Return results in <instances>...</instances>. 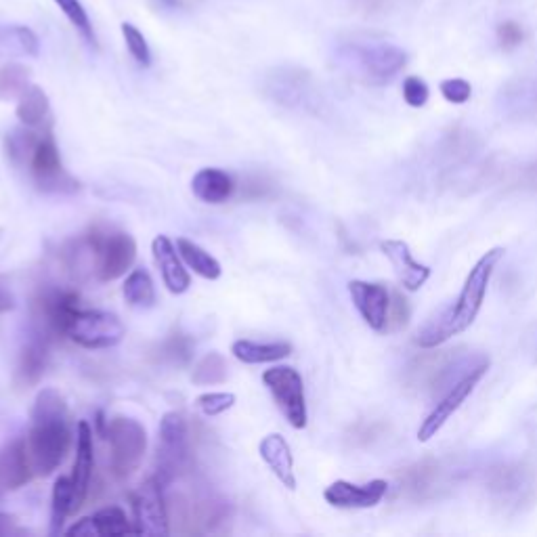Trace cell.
Listing matches in <instances>:
<instances>
[{
    "mask_svg": "<svg viewBox=\"0 0 537 537\" xmlns=\"http://www.w3.org/2000/svg\"><path fill=\"white\" fill-rule=\"evenodd\" d=\"M30 418L26 447L34 477H51L68 458L74 443V424L66 397L55 389H42L34 399Z\"/></svg>",
    "mask_w": 537,
    "mask_h": 537,
    "instance_id": "6da1fadb",
    "label": "cell"
},
{
    "mask_svg": "<svg viewBox=\"0 0 537 537\" xmlns=\"http://www.w3.org/2000/svg\"><path fill=\"white\" fill-rule=\"evenodd\" d=\"M504 248H491L485 252L477 265L466 275V282L454 303L443 307L433 317H428L426 324L418 330L416 345L420 349H439L449 338H454L468 330L483 307L491 275L504 259Z\"/></svg>",
    "mask_w": 537,
    "mask_h": 537,
    "instance_id": "7a4b0ae2",
    "label": "cell"
},
{
    "mask_svg": "<svg viewBox=\"0 0 537 537\" xmlns=\"http://www.w3.org/2000/svg\"><path fill=\"white\" fill-rule=\"evenodd\" d=\"M338 57L363 82L382 87L407 66V53L393 42L376 38H349L340 42Z\"/></svg>",
    "mask_w": 537,
    "mask_h": 537,
    "instance_id": "3957f363",
    "label": "cell"
},
{
    "mask_svg": "<svg viewBox=\"0 0 537 537\" xmlns=\"http://www.w3.org/2000/svg\"><path fill=\"white\" fill-rule=\"evenodd\" d=\"M414 357L405 368V384L420 395H439L445 393L472 363L464 349H424Z\"/></svg>",
    "mask_w": 537,
    "mask_h": 537,
    "instance_id": "277c9868",
    "label": "cell"
},
{
    "mask_svg": "<svg viewBox=\"0 0 537 537\" xmlns=\"http://www.w3.org/2000/svg\"><path fill=\"white\" fill-rule=\"evenodd\" d=\"M80 294L72 288L40 286L32 296V324L38 338L47 340L49 345L55 340L68 338L70 326L80 311Z\"/></svg>",
    "mask_w": 537,
    "mask_h": 537,
    "instance_id": "5b68a950",
    "label": "cell"
},
{
    "mask_svg": "<svg viewBox=\"0 0 537 537\" xmlns=\"http://www.w3.org/2000/svg\"><path fill=\"white\" fill-rule=\"evenodd\" d=\"M491 502L506 512H519L537 500V472L525 462L496 464L485 472Z\"/></svg>",
    "mask_w": 537,
    "mask_h": 537,
    "instance_id": "8992f818",
    "label": "cell"
},
{
    "mask_svg": "<svg viewBox=\"0 0 537 537\" xmlns=\"http://www.w3.org/2000/svg\"><path fill=\"white\" fill-rule=\"evenodd\" d=\"M103 439L110 443V470L118 481H126L141 466L147 451L145 426L131 416L107 420Z\"/></svg>",
    "mask_w": 537,
    "mask_h": 537,
    "instance_id": "52a82bcc",
    "label": "cell"
},
{
    "mask_svg": "<svg viewBox=\"0 0 537 537\" xmlns=\"http://www.w3.org/2000/svg\"><path fill=\"white\" fill-rule=\"evenodd\" d=\"M87 235L95 250V277L99 282H114L135 265L137 242L131 233L95 225Z\"/></svg>",
    "mask_w": 537,
    "mask_h": 537,
    "instance_id": "ba28073f",
    "label": "cell"
},
{
    "mask_svg": "<svg viewBox=\"0 0 537 537\" xmlns=\"http://www.w3.org/2000/svg\"><path fill=\"white\" fill-rule=\"evenodd\" d=\"M191 464V445L187 420L179 412H168L162 416L158 431V456L156 477L162 485H168L177 477L185 475Z\"/></svg>",
    "mask_w": 537,
    "mask_h": 537,
    "instance_id": "9c48e42d",
    "label": "cell"
},
{
    "mask_svg": "<svg viewBox=\"0 0 537 537\" xmlns=\"http://www.w3.org/2000/svg\"><path fill=\"white\" fill-rule=\"evenodd\" d=\"M489 365H491L489 357L479 355L475 359V363H472L470 368L441 395V399L437 401V405L433 407L431 414H428L422 420V424L418 428V441L420 443L431 441L441 431V428L445 426V422L460 410L462 403L472 395V391L477 389V384L489 372Z\"/></svg>",
    "mask_w": 537,
    "mask_h": 537,
    "instance_id": "30bf717a",
    "label": "cell"
},
{
    "mask_svg": "<svg viewBox=\"0 0 537 537\" xmlns=\"http://www.w3.org/2000/svg\"><path fill=\"white\" fill-rule=\"evenodd\" d=\"M28 173L42 193H59V196H72L80 189V183L63 168L59 147L51 133V126L42 131V137L34 149L28 164Z\"/></svg>",
    "mask_w": 537,
    "mask_h": 537,
    "instance_id": "8fae6325",
    "label": "cell"
},
{
    "mask_svg": "<svg viewBox=\"0 0 537 537\" xmlns=\"http://www.w3.org/2000/svg\"><path fill=\"white\" fill-rule=\"evenodd\" d=\"M263 382L267 384L275 405L284 414L288 424L298 428V431L305 428L309 422V412L305 399V382L298 370L290 368V365H275V368L263 374Z\"/></svg>",
    "mask_w": 537,
    "mask_h": 537,
    "instance_id": "7c38bea8",
    "label": "cell"
},
{
    "mask_svg": "<svg viewBox=\"0 0 537 537\" xmlns=\"http://www.w3.org/2000/svg\"><path fill=\"white\" fill-rule=\"evenodd\" d=\"M395 479L399 498L414 504L433 502L447 489V475L435 458H424L403 466L395 472Z\"/></svg>",
    "mask_w": 537,
    "mask_h": 537,
    "instance_id": "4fadbf2b",
    "label": "cell"
},
{
    "mask_svg": "<svg viewBox=\"0 0 537 537\" xmlns=\"http://www.w3.org/2000/svg\"><path fill=\"white\" fill-rule=\"evenodd\" d=\"M68 338L84 349H112L122 342L124 326L114 313L80 309L72 321Z\"/></svg>",
    "mask_w": 537,
    "mask_h": 537,
    "instance_id": "5bb4252c",
    "label": "cell"
},
{
    "mask_svg": "<svg viewBox=\"0 0 537 537\" xmlns=\"http://www.w3.org/2000/svg\"><path fill=\"white\" fill-rule=\"evenodd\" d=\"M158 477L147 479L131 493V506L135 514V529L145 535H166L170 533L166 498Z\"/></svg>",
    "mask_w": 537,
    "mask_h": 537,
    "instance_id": "9a60e30c",
    "label": "cell"
},
{
    "mask_svg": "<svg viewBox=\"0 0 537 537\" xmlns=\"http://www.w3.org/2000/svg\"><path fill=\"white\" fill-rule=\"evenodd\" d=\"M265 91L275 103L288 107H311L317 103V89L309 72L298 68H277L265 80Z\"/></svg>",
    "mask_w": 537,
    "mask_h": 537,
    "instance_id": "2e32d148",
    "label": "cell"
},
{
    "mask_svg": "<svg viewBox=\"0 0 537 537\" xmlns=\"http://www.w3.org/2000/svg\"><path fill=\"white\" fill-rule=\"evenodd\" d=\"M349 294L353 305L374 332L386 334V324H389V309H391V292L382 284L363 282V279H353L349 284Z\"/></svg>",
    "mask_w": 537,
    "mask_h": 537,
    "instance_id": "e0dca14e",
    "label": "cell"
},
{
    "mask_svg": "<svg viewBox=\"0 0 537 537\" xmlns=\"http://www.w3.org/2000/svg\"><path fill=\"white\" fill-rule=\"evenodd\" d=\"M95 472V443H93V426L87 420L78 422L76 433V462L72 470L74 481V512H78L84 502L89 500V491Z\"/></svg>",
    "mask_w": 537,
    "mask_h": 537,
    "instance_id": "ac0fdd59",
    "label": "cell"
},
{
    "mask_svg": "<svg viewBox=\"0 0 537 537\" xmlns=\"http://www.w3.org/2000/svg\"><path fill=\"white\" fill-rule=\"evenodd\" d=\"M386 493H389V483L382 479H374L365 485H355L349 481H334L326 487L324 498L334 508H347V510H361V508H374L378 506Z\"/></svg>",
    "mask_w": 537,
    "mask_h": 537,
    "instance_id": "d6986e66",
    "label": "cell"
},
{
    "mask_svg": "<svg viewBox=\"0 0 537 537\" xmlns=\"http://www.w3.org/2000/svg\"><path fill=\"white\" fill-rule=\"evenodd\" d=\"M34 479L26 437H15L0 449V493H11Z\"/></svg>",
    "mask_w": 537,
    "mask_h": 537,
    "instance_id": "ffe728a7",
    "label": "cell"
},
{
    "mask_svg": "<svg viewBox=\"0 0 537 537\" xmlns=\"http://www.w3.org/2000/svg\"><path fill=\"white\" fill-rule=\"evenodd\" d=\"M380 250L386 259L391 261L399 282L403 284L405 290L418 292L428 282V277H431V267L416 261L412 248L403 240H384L380 244Z\"/></svg>",
    "mask_w": 537,
    "mask_h": 537,
    "instance_id": "44dd1931",
    "label": "cell"
},
{
    "mask_svg": "<svg viewBox=\"0 0 537 537\" xmlns=\"http://www.w3.org/2000/svg\"><path fill=\"white\" fill-rule=\"evenodd\" d=\"M154 261L162 273V282L170 294H183L191 286V277L183 265L177 246L166 235H158L152 242Z\"/></svg>",
    "mask_w": 537,
    "mask_h": 537,
    "instance_id": "7402d4cb",
    "label": "cell"
},
{
    "mask_svg": "<svg viewBox=\"0 0 537 537\" xmlns=\"http://www.w3.org/2000/svg\"><path fill=\"white\" fill-rule=\"evenodd\" d=\"M49 365V342L34 336L28 345L21 347L15 374H13V384L17 386V391H28L32 386H36L42 376L47 372Z\"/></svg>",
    "mask_w": 537,
    "mask_h": 537,
    "instance_id": "603a6c76",
    "label": "cell"
},
{
    "mask_svg": "<svg viewBox=\"0 0 537 537\" xmlns=\"http://www.w3.org/2000/svg\"><path fill=\"white\" fill-rule=\"evenodd\" d=\"M259 454L265 460V464L271 468L273 475L284 483L290 491L296 489V475H294V458L288 441L282 435H267L261 445Z\"/></svg>",
    "mask_w": 537,
    "mask_h": 537,
    "instance_id": "cb8c5ba5",
    "label": "cell"
},
{
    "mask_svg": "<svg viewBox=\"0 0 537 537\" xmlns=\"http://www.w3.org/2000/svg\"><path fill=\"white\" fill-rule=\"evenodd\" d=\"M191 191L206 204H223L233 196L235 181L221 168H202L191 181Z\"/></svg>",
    "mask_w": 537,
    "mask_h": 537,
    "instance_id": "d4e9b609",
    "label": "cell"
},
{
    "mask_svg": "<svg viewBox=\"0 0 537 537\" xmlns=\"http://www.w3.org/2000/svg\"><path fill=\"white\" fill-rule=\"evenodd\" d=\"M233 357L248 363V365H261L273 363L279 359H286L292 355L290 342H254V340H235L231 347Z\"/></svg>",
    "mask_w": 537,
    "mask_h": 537,
    "instance_id": "484cf974",
    "label": "cell"
},
{
    "mask_svg": "<svg viewBox=\"0 0 537 537\" xmlns=\"http://www.w3.org/2000/svg\"><path fill=\"white\" fill-rule=\"evenodd\" d=\"M17 118L24 126L30 128H45L51 126V103L47 93L42 91L40 87H30L24 91V95L19 97L17 103Z\"/></svg>",
    "mask_w": 537,
    "mask_h": 537,
    "instance_id": "4316f807",
    "label": "cell"
},
{
    "mask_svg": "<svg viewBox=\"0 0 537 537\" xmlns=\"http://www.w3.org/2000/svg\"><path fill=\"white\" fill-rule=\"evenodd\" d=\"M47 128V126H45ZM45 128H30L21 124L19 128H13L11 133L5 137V152L7 158L13 166L17 168H28L30 158L34 154V149L42 137V131Z\"/></svg>",
    "mask_w": 537,
    "mask_h": 537,
    "instance_id": "83f0119b",
    "label": "cell"
},
{
    "mask_svg": "<svg viewBox=\"0 0 537 537\" xmlns=\"http://www.w3.org/2000/svg\"><path fill=\"white\" fill-rule=\"evenodd\" d=\"M175 246H177V250L181 254L183 263L193 273H198L204 279H210V282H214V279L221 277V273H223L221 263L214 259L210 252H206L202 246H198L196 242H191L187 238H179Z\"/></svg>",
    "mask_w": 537,
    "mask_h": 537,
    "instance_id": "f1b7e54d",
    "label": "cell"
},
{
    "mask_svg": "<svg viewBox=\"0 0 537 537\" xmlns=\"http://www.w3.org/2000/svg\"><path fill=\"white\" fill-rule=\"evenodd\" d=\"M193 349H196V342H193V338L189 334H185L181 330H173L156 347L154 357L160 363L177 365V368H181V365H187L191 361Z\"/></svg>",
    "mask_w": 537,
    "mask_h": 537,
    "instance_id": "f546056e",
    "label": "cell"
},
{
    "mask_svg": "<svg viewBox=\"0 0 537 537\" xmlns=\"http://www.w3.org/2000/svg\"><path fill=\"white\" fill-rule=\"evenodd\" d=\"M122 294L126 303L135 309H152L156 305L154 279L145 269H135L128 273Z\"/></svg>",
    "mask_w": 537,
    "mask_h": 537,
    "instance_id": "4dcf8cb0",
    "label": "cell"
},
{
    "mask_svg": "<svg viewBox=\"0 0 537 537\" xmlns=\"http://www.w3.org/2000/svg\"><path fill=\"white\" fill-rule=\"evenodd\" d=\"M74 514V481L72 477H59L53 485L51 496V533L63 531L66 519Z\"/></svg>",
    "mask_w": 537,
    "mask_h": 537,
    "instance_id": "1f68e13d",
    "label": "cell"
},
{
    "mask_svg": "<svg viewBox=\"0 0 537 537\" xmlns=\"http://www.w3.org/2000/svg\"><path fill=\"white\" fill-rule=\"evenodd\" d=\"M30 87V70L21 63H5L0 66V101H13L24 95Z\"/></svg>",
    "mask_w": 537,
    "mask_h": 537,
    "instance_id": "d6a6232c",
    "label": "cell"
},
{
    "mask_svg": "<svg viewBox=\"0 0 537 537\" xmlns=\"http://www.w3.org/2000/svg\"><path fill=\"white\" fill-rule=\"evenodd\" d=\"M225 380H227V361L217 351L206 353L196 365H193L191 372L193 384L212 386V384H223Z\"/></svg>",
    "mask_w": 537,
    "mask_h": 537,
    "instance_id": "836d02e7",
    "label": "cell"
},
{
    "mask_svg": "<svg viewBox=\"0 0 537 537\" xmlns=\"http://www.w3.org/2000/svg\"><path fill=\"white\" fill-rule=\"evenodd\" d=\"M93 523L101 537H118L126 533H137V529L128 521L126 512L118 506H107L93 514Z\"/></svg>",
    "mask_w": 537,
    "mask_h": 537,
    "instance_id": "e575fe53",
    "label": "cell"
},
{
    "mask_svg": "<svg viewBox=\"0 0 537 537\" xmlns=\"http://www.w3.org/2000/svg\"><path fill=\"white\" fill-rule=\"evenodd\" d=\"M55 5L61 9L63 15L70 19V24L78 30V34L84 38V42H87V45L93 49H99L93 21H91L87 9L82 7L80 0H55Z\"/></svg>",
    "mask_w": 537,
    "mask_h": 537,
    "instance_id": "d590c367",
    "label": "cell"
},
{
    "mask_svg": "<svg viewBox=\"0 0 537 537\" xmlns=\"http://www.w3.org/2000/svg\"><path fill=\"white\" fill-rule=\"evenodd\" d=\"M229 519V506L221 498H204L196 502V527L198 533L217 531Z\"/></svg>",
    "mask_w": 537,
    "mask_h": 537,
    "instance_id": "8d00e7d4",
    "label": "cell"
},
{
    "mask_svg": "<svg viewBox=\"0 0 537 537\" xmlns=\"http://www.w3.org/2000/svg\"><path fill=\"white\" fill-rule=\"evenodd\" d=\"M122 36H124L128 53L133 55V59L139 63V66L141 68L152 66V51H149L143 32L133 24H122Z\"/></svg>",
    "mask_w": 537,
    "mask_h": 537,
    "instance_id": "74e56055",
    "label": "cell"
},
{
    "mask_svg": "<svg viewBox=\"0 0 537 537\" xmlns=\"http://www.w3.org/2000/svg\"><path fill=\"white\" fill-rule=\"evenodd\" d=\"M235 401L238 399H235L233 393H204L196 399V407L204 416L214 418V416H221L227 410H231Z\"/></svg>",
    "mask_w": 537,
    "mask_h": 537,
    "instance_id": "f35d334b",
    "label": "cell"
},
{
    "mask_svg": "<svg viewBox=\"0 0 537 537\" xmlns=\"http://www.w3.org/2000/svg\"><path fill=\"white\" fill-rule=\"evenodd\" d=\"M412 309L410 303L401 296V292H391V309H389V324H386V334L403 330L410 324Z\"/></svg>",
    "mask_w": 537,
    "mask_h": 537,
    "instance_id": "ab89813d",
    "label": "cell"
},
{
    "mask_svg": "<svg viewBox=\"0 0 537 537\" xmlns=\"http://www.w3.org/2000/svg\"><path fill=\"white\" fill-rule=\"evenodd\" d=\"M498 42H500V47L504 51H514V49H519L523 42H525V30L523 26L519 24V21H514V19H506L502 21V24L498 26Z\"/></svg>",
    "mask_w": 537,
    "mask_h": 537,
    "instance_id": "60d3db41",
    "label": "cell"
},
{
    "mask_svg": "<svg viewBox=\"0 0 537 537\" xmlns=\"http://www.w3.org/2000/svg\"><path fill=\"white\" fill-rule=\"evenodd\" d=\"M431 91H428V84L420 76H407L403 80V99L410 107H424Z\"/></svg>",
    "mask_w": 537,
    "mask_h": 537,
    "instance_id": "b9f144b4",
    "label": "cell"
},
{
    "mask_svg": "<svg viewBox=\"0 0 537 537\" xmlns=\"http://www.w3.org/2000/svg\"><path fill=\"white\" fill-rule=\"evenodd\" d=\"M441 95H443L449 103L462 105V103L470 101V97H472V87H470V82H466L464 78H447V80L441 82Z\"/></svg>",
    "mask_w": 537,
    "mask_h": 537,
    "instance_id": "7bdbcfd3",
    "label": "cell"
},
{
    "mask_svg": "<svg viewBox=\"0 0 537 537\" xmlns=\"http://www.w3.org/2000/svg\"><path fill=\"white\" fill-rule=\"evenodd\" d=\"M9 36L13 38L15 45L24 51L26 55L36 57L40 53V40L36 36V32L28 26H13L9 28Z\"/></svg>",
    "mask_w": 537,
    "mask_h": 537,
    "instance_id": "ee69618b",
    "label": "cell"
},
{
    "mask_svg": "<svg viewBox=\"0 0 537 537\" xmlns=\"http://www.w3.org/2000/svg\"><path fill=\"white\" fill-rule=\"evenodd\" d=\"M351 5L365 15H380L389 11L395 5V0H351Z\"/></svg>",
    "mask_w": 537,
    "mask_h": 537,
    "instance_id": "f6af8a7d",
    "label": "cell"
},
{
    "mask_svg": "<svg viewBox=\"0 0 537 537\" xmlns=\"http://www.w3.org/2000/svg\"><path fill=\"white\" fill-rule=\"evenodd\" d=\"M68 535L93 537V535H99V533H97V527H95V523H93V517H84V519H80L74 527L68 529Z\"/></svg>",
    "mask_w": 537,
    "mask_h": 537,
    "instance_id": "bcb514c9",
    "label": "cell"
},
{
    "mask_svg": "<svg viewBox=\"0 0 537 537\" xmlns=\"http://www.w3.org/2000/svg\"><path fill=\"white\" fill-rule=\"evenodd\" d=\"M519 185L525 187V189H535L537 191V160L527 164L523 170H521V175H519Z\"/></svg>",
    "mask_w": 537,
    "mask_h": 537,
    "instance_id": "7dc6e473",
    "label": "cell"
},
{
    "mask_svg": "<svg viewBox=\"0 0 537 537\" xmlns=\"http://www.w3.org/2000/svg\"><path fill=\"white\" fill-rule=\"evenodd\" d=\"M13 307H15V303H13L11 292L3 284H0V315L9 313Z\"/></svg>",
    "mask_w": 537,
    "mask_h": 537,
    "instance_id": "c3c4849f",
    "label": "cell"
},
{
    "mask_svg": "<svg viewBox=\"0 0 537 537\" xmlns=\"http://www.w3.org/2000/svg\"><path fill=\"white\" fill-rule=\"evenodd\" d=\"M154 5L166 11H177V9H185L189 5V0H154Z\"/></svg>",
    "mask_w": 537,
    "mask_h": 537,
    "instance_id": "681fc988",
    "label": "cell"
}]
</instances>
